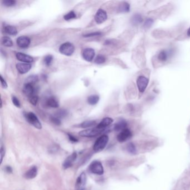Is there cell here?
<instances>
[{
  "label": "cell",
  "mask_w": 190,
  "mask_h": 190,
  "mask_svg": "<svg viewBox=\"0 0 190 190\" xmlns=\"http://www.w3.org/2000/svg\"><path fill=\"white\" fill-rule=\"evenodd\" d=\"M109 137L107 135H102L97 139L94 144L93 150L95 152L103 151L108 144Z\"/></svg>",
  "instance_id": "6da1fadb"
},
{
  "label": "cell",
  "mask_w": 190,
  "mask_h": 190,
  "mask_svg": "<svg viewBox=\"0 0 190 190\" xmlns=\"http://www.w3.org/2000/svg\"><path fill=\"white\" fill-rule=\"evenodd\" d=\"M24 115L27 121L29 122L30 124H31L37 129H40L42 128V124L41 122H40L39 119L34 113L32 112L26 113Z\"/></svg>",
  "instance_id": "7a4b0ae2"
},
{
  "label": "cell",
  "mask_w": 190,
  "mask_h": 190,
  "mask_svg": "<svg viewBox=\"0 0 190 190\" xmlns=\"http://www.w3.org/2000/svg\"><path fill=\"white\" fill-rule=\"evenodd\" d=\"M104 130L105 129H99L96 127L94 128H90V129H87L82 130L79 132V134L82 137L92 138V137H94L98 136L103 132H104Z\"/></svg>",
  "instance_id": "3957f363"
},
{
  "label": "cell",
  "mask_w": 190,
  "mask_h": 190,
  "mask_svg": "<svg viewBox=\"0 0 190 190\" xmlns=\"http://www.w3.org/2000/svg\"><path fill=\"white\" fill-rule=\"evenodd\" d=\"M89 169L90 172L95 175H102L104 173L103 166L101 162L98 161L92 162L90 165Z\"/></svg>",
  "instance_id": "277c9868"
},
{
  "label": "cell",
  "mask_w": 190,
  "mask_h": 190,
  "mask_svg": "<svg viewBox=\"0 0 190 190\" xmlns=\"http://www.w3.org/2000/svg\"><path fill=\"white\" fill-rule=\"evenodd\" d=\"M75 51V47L70 43H63L59 47V51L61 54L66 56H71Z\"/></svg>",
  "instance_id": "5b68a950"
},
{
  "label": "cell",
  "mask_w": 190,
  "mask_h": 190,
  "mask_svg": "<svg viewBox=\"0 0 190 190\" xmlns=\"http://www.w3.org/2000/svg\"><path fill=\"white\" fill-rule=\"evenodd\" d=\"M149 80L144 76H140L137 79V85L140 93H143L146 89Z\"/></svg>",
  "instance_id": "8992f818"
},
{
  "label": "cell",
  "mask_w": 190,
  "mask_h": 190,
  "mask_svg": "<svg viewBox=\"0 0 190 190\" xmlns=\"http://www.w3.org/2000/svg\"><path fill=\"white\" fill-rule=\"evenodd\" d=\"M107 18H108V16H107L106 11H104V10L101 8L99 9L97 11V13L94 16L95 21L98 24H101L104 21H105Z\"/></svg>",
  "instance_id": "52a82bcc"
},
{
  "label": "cell",
  "mask_w": 190,
  "mask_h": 190,
  "mask_svg": "<svg viewBox=\"0 0 190 190\" xmlns=\"http://www.w3.org/2000/svg\"><path fill=\"white\" fill-rule=\"evenodd\" d=\"M95 50L92 48L85 49L82 52V57L86 61L91 62L95 56Z\"/></svg>",
  "instance_id": "ba28073f"
},
{
  "label": "cell",
  "mask_w": 190,
  "mask_h": 190,
  "mask_svg": "<svg viewBox=\"0 0 190 190\" xmlns=\"http://www.w3.org/2000/svg\"><path fill=\"white\" fill-rule=\"evenodd\" d=\"M132 137V133L129 129H126L123 130L117 136V140L119 142H124L127 140L129 139Z\"/></svg>",
  "instance_id": "9c48e42d"
},
{
  "label": "cell",
  "mask_w": 190,
  "mask_h": 190,
  "mask_svg": "<svg viewBox=\"0 0 190 190\" xmlns=\"http://www.w3.org/2000/svg\"><path fill=\"white\" fill-rule=\"evenodd\" d=\"M16 43H17L18 45L20 47L27 48V47H29L30 44L31 40L27 36H20L17 39Z\"/></svg>",
  "instance_id": "30bf717a"
},
{
  "label": "cell",
  "mask_w": 190,
  "mask_h": 190,
  "mask_svg": "<svg viewBox=\"0 0 190 190\" xmlns=\"http://www.w3.org/2000/svg\"><path fill=\"white\" fill-rule=\"evenodd\" d=\"M76 158H77V153L76 152H74L70 156H69L63 163V166L64 169H67L70 168L74 163Z\"/></svg>",
  "instance_id": "8fae6325"
},
{
  "label": "cell",
  "mask_w": 190,
  "mask_h": 190,
  "mask_svg": "<svg viewBox=\"0 0 190 190\" xmlns=\"http://www.w3.org/2000/svg\"><path fill=\"white\" fill-rule=\"evenodd\" d=\"M31 68V64L29 63H18L16 64V69L18 71L22 74H24L29 72Z\"/></svg>",
  "instance_id": "7c38bea8"
},
{
  "label": "cell",
  "mask_w": 190,
  "mask_h": 190,
  "mask_svg": "<svg viewBox=\"0 0 190 190\" xmlns=\"http://www.w3.org/2000/svg\"><path fill=\"white\" fill-rule=\"evenodd\" d=\"M86 175L85 172H82L79 177L77 179L76 186L78 190H81L85 186L86 183Z\"/></svg>",
  "instance_id": "4fadbf2b"
},
{
  "label": "cell",
  "mask_w": 190,
  "mask_h": 190,
  "mask_svg": "<svg viewBox=\"0 0 190 190\" xmlns=\"http://www.w3.org/2000/svg\"><path fill=\"white\" fill-rule=\"evenodd\" d=\"M16 57L19 61L30 64L34 61V59L31 56L22 53H18L16 54Z\"/></svg>",
  "instance_id": "5bb4252c"
},
{
  "label": "cell",
  "mask_w": 190,
  "mask_h": 190,
  "mask_svg": "<svg viewBox=\"0 0 190 190\" xmlns=\"http://www.w3.org/2000/svg\"><path fill=\"white\" fill-rule=\"evenodd\" d=\"M22 90L24 93L29 98L35 94V89L34 88V86L33 85L30 84H25Z\"/></svg>",
  "instance_id": "9a60e30c"
},
{
  "label": "cell",
  "mask_w": 190,
  "mask_h": 190,
  "mask_svg": "<svg viewBox=\"0 0 190 190\" xmlns=\"http://www.w3.org/2000/svg\"><path fill=\"white\" fill-rule=\"evenodd\" d=\"M37 168L36 166H33L29 169L24 175V177L26 179H33L36 177L37 175Z\"/></svg>",
  "instance_id": "2e32d148"
},
{
  "label": "cell",
  "mask_w": 190,
  "mask_h": 190,
  "mask_svg": "<svg viewBox=\"0 0 190 190\" xmlns=\"http://www.w3.org/2000/svg\"><path fill=\"white\" fill-rule=\"evenodd\" d=\"M113 122V119L109 118V117H106L103 119L99 124L97 126V128L99 129H105L108 126H110L111 123Z\"/></svg>",
  "instance_id": "e0dca14e"
},
{
  "label": "cell",
  "mask_w": 190,
  "mask_h": 190,
  "mask_svg": "<svg viewBox=\"0 0 190 190\" xmlns=\"http://www.w3.org/2000/svg\"><path fill=\"white\" fill-rule=\"evenodd\" d=\"M127 126V123L126 121L124 119H121L115 124L113 128L115 131L121 132L123 130L126 129Z\"/></svg>",
  "instance_id": "ac0fdd59"
},
{
  "label": "cell",
  "mask_w": 190,
  "mask_h": 190,
  "mask_svg": "<svg viewBox=\"0 0 190 190\" xmlns=\"http://www.w3.org/2000/svg\"><path fill=\"white\" fill-rule=\"evenodd\" d=\"M47 105L51 108H56L59 107V104L57 99L54 97H49L47 101Z\"/></svg>",
  "instance_id": "d6986e66"
},
{
  "label": "cell",
  "mask_w": 190,
  "mask_h": 190,
  "mask_svg": "<svg viewBox=\"0 0 190 190\" xmlns=\"http://www.w3.org/2000/svg\"><path fill=\"white\" fill-rule=\"evenodd\" d=\"M5 31L8 35L15 36L18 34L17 29L14 26L7 25L5 27Z\"/></svg>",
  "instance_id": "ffe728a7"
},
{
  "label": "cell",
  "mask_w": 190,
  "mask_h": 190,
  "mask_svg": "<svg viewBox=\"0 0 190 190\" xmlns=\"http://www.w3.org/2000/svg\"><path fill=\"white\" fill-rule=\"evenodd\" d=\"M142 22L143 18L140 14H135L133 15V17L131 18V22L133 25H138Z\"/></svg>",
  "instance_id": "44dd1931"
},
{
  "label": "cell",
  "mask_w": 190,
  "mask_h": 190,
  "mask_svg": "<svg viewBox=\"0 0 190 190\" xmlns=\"http://www.w3.org/2000/svg\"><path fill=\"white\" fill-rule=\"evenodd\" d=\"M169 56V51L166 50H162L158 54V59L159 61L164 62L167 61Z\"/></svg>",
  "instance_id": "7402d4cb"
},
{
  "label": "cell",
  "mask_w": 190,
  "mask_h": 190,
  "mask_svg": "<svg viewBox=\"0 0 190 190\" xmlns=\"http://www.w3.org/2000/svg\"><path fill=\"white\" fill-rule=\"evenodd\" d=\"M1 43L6 47H11L13 45V43L10 37L8 36H4L1 39Z\"/></svg>",
  "instance_id": "603a6c76"
},
{
  "label": "cell",
  "mask_w": 190,
  "mask_h": 190,
  "mask_svg": "<svg viewBox=\"0 0 190 190\" xmlns=\"http://www.w3.org/2000/svg\"><path fill=\"white\" fill-rule=\"evenodd\" d=\"M99 101V97L97 95H92L88 98V103L92 105L97 104Z\"/></svg>",
  "instance_id": "cb8c5ba5"
},
{
  "label": "cell",
  "mask_w": 190,
  "mask_h": 190,
  "mask_svg": "<svg viewBox=\"0 0 190 190\" xmlns=\"http://www.w3.org/2000/svg\"><path fill=\"white\" fill-rule=\"evenodd\" d=\"M38 80H39V78L37 76L32 75V76H29V77L27 78V79H26L25 84H30L34 85Z\"/></svg>",
  "instance_id": "d4e9b609"
},
{
  "label": "cell",
  "mask_w": 190,
  "mask_h": 190,
  "mask_svg": "<svg viewBox=\"0 0 190 190\" xmlns=\"http://www.w3.org/2000/svg\"><path fill=\"white\" fill-rule=\"evenodd\" d=\"M96 124V122L95 121H86L85 122H82V123L80 125V127L82 128H86L93 127Z\"/></svg>",
  "instance_id": "484cf974"
},
{
  "label": "cell",
  "mask_w": 190,
  "mask_h": 190,
  "mask_svg": "<svg viewBox=\"0 0 190 190\" xmlns=\"http://www.w3.org/2000/svg\"><path fill=\"white\" fill-rule=\"evenodd\" d=\"M119 9L121 12H128L130 11V5L128 3L124 2L121 4Z\"/></svg>",
  "instance_id": "4316f807"
},
{
  "label": "cell",
  "mask_w": 190,
  "mask_h": 190,
  "mask_svg": "<svg viewBox=\"0 0 190 190\" xmlns=\"http://www.w3.org/2000/svg\"><path fill=\"white\" fill-rule=\"evenodd\" d=\"M68 112L64 109H60L55 114V117H57L58 118H63L65 117H66L68 115Z\"/></svg>",
  "instance_id": "83f0119b"
},
{
  "label": "cell",
  "mask_w": 190,
  "mask_h": 190,
  "mask_svg": "<svg viewBox=\"0 0 190 190\" xmlns=\"http://www.w3.org/2000/svg\"><path fill=\"white\" fill-rule=\"evenodd\" d=\"M76 18V13L72 11L69 12L67 14H65L64 16V18L65 20H66V21H69L70 20L75 19Z\"/></svg>",
  "instance_id": "f1b7e54d"
},
{
  "label": "cell",
  "mask_w": 190,
  "mask_h": 190,
  "mask_svg": "<svg viewBox=\"0 0 190 190\" xmlns=\"http://www.w3.org/2000/svg\"><path fill=\"white\" fill-rule=\"evenodd\" d=\"M127 151L131 154H135L136 153V148L135 146L132 143H129L127 147Z\"/></svg>",
  "instance_id": "f546056e"
},
{
  "label": "cell",
  "mask_w": 190,
  "mask_h": 190,
  "mask_svg": "<svg viewBox=\"0 0 190 190\" xmlns=\"http://www.w3.org/2000/svg\"><path fill=\"white\" fill-rule=\"evenodd\" d=\"M105 61V57L102 55H99L95 58L94 63L97 64H101L104 63Z\"/></svg>",
  "instance_id": "4dcf8cb0"
},
{
  "label": "cell",
  "mask_w": 190,
  "mask_h": 190,
  "mask_svg": "<svg viewBox=\"0 0 190 190\" xmlns=\"http://www.w3.org/2000/svg\"><path fill=\"white\" fill-rule=\"evenodd\" d=\"M53 60V56L51 55H48L44 57V63L47 66H49L51 64Z\"/></svg>",
  "instance_id": "1f68e13d"
},
{
  "label": "cell",
  "mask_w": 190,
  "mask_h": 190,
  "mask_svg": "<svg viewBox=\"0 0 190 190\" xmlns=\"http://www.w3.org/2000/svg\"><path fill=\"white\" fill-rule=\"evenodd\" d=\"M16 4V1L14 0H5L2 1V4L6 7H12L14 6Z\"/></svg>",
  "instance_id": "d6a6232c"
},
{
  "label": "cell",
  "mask_w": 190,
  "mask_h": 190,
  "mask_svg": "<svg viewBox=\"0 0 190 190\" xmlns=\"http://www.w3.org/2000/svg\"><path fill=\"white\" fill-rule=\"evenodd\" d=\"M29 101L31 104H32L33 105H36V104L37 103V101H38L39 98L36 94H34L31 97H29Z\"/></svg>",
  "instance_id": "836d02e7"
},
{
  "label": "cell",
  "mask_w": 190,
  "mask_h": 190,
  "mask_svg": "<svg viewBox=\"0 0 190 190\" xmlns=\"http://www.w3.org/2000/svg\"><path fill=\"white\" fill-rule=\"evenodd\" d=\"M51 121L56 126H60L61 124V121L59 118L56 117L55 116H52L50 118Z\"/></svg>",
  "instance_id": "e575fe53"
},
{
  "label": "cell",
  "mask_w": 190,
  "mask_h": 190,
  "mask_svg": "<svg viewBox=\"0 0 190 190\" xmlns=\"http://www.w3.org/2000/svg\"><path fill=\"white\" fill-rule=\"evenodd\" d=\"M153 24V20L152 18H148L144 22V26L145 28H150Z\"/></svg>",
  "instance_id": "d590c367"
},
{
  "label": "cell",
  "mask_w": 190,
  "mask_h": 190,
  "mask_svg": "<svg viewBox=\"0 0 190 190\" xmlns=\"http://www.w3.org/2000/svg\"><path fill=\"white\" fill-rule=\"evenodd\" d=\"M12 103L13 104H14V105L18 107V108H20V101H18V99L15 97V96H12Z\"/></svg>",
  "instance_id": "8d00e7d4"
},
{
  "label": "cell",
  "mask_w": 190,
  "mask_h": 190,
  "mask_svg": "<svg viewBox=\"0 0 190 190\" xmlns=\"http://www.w3.org/2000/svg\"><path fill=\"white\" fill-rule=\"evenodd\" d=\"M101 33L99 32H94L85 35H84V37H94V36H101Z\"/></svg>",
  "instance_id": "74e56055"
},
{
  "label": "cell",
  "mask_w": 190,
  "mask_h": 190,
  "mask_svg": "<svg viewBox=\"0 0 190 190\" xmlns=\"http://www.w3.org/2000/svg\"><path fill=\"white\" fill-rule=\"evenodd\" d=\"M0 78H1V86L4 88V89H6L7 88V82H6V81L3 79L2 76H0Z\"/></svg>",
  "instance_id": "f35d334b"
},
{
  "label": "cell",
  "mask_w": 190,
  "mask_h": 190,
  "mask_svg": "<svg viewBox=\"0 0 190 190\" xmlns=\"http://www.w3.org/2000/svg\"><path fill=\"white\" fill-rule=\"evenodd\" d=\"M68 135L69 140H70L71 142H77L78 141V140L75 137L73 136L72 134H68Z\"/></svg>",
  "instance_id": "ab89813d"
},
{
  "label": "cell",
  "mask_w": 190,
  "mask_h": 190,
  "mask_svg": "<svg viewBox=\"0 0 190 190\" xmlns=\"http://www.w3.org/2000/svg\"><path fill=\"white\" fill-rule=\"evenodd\" d=\"M5 154V148L3 146H1V162L2 163V159L4 158V156Z\"/></svg>",
  "instance_id": "60d3db41"
},
{
  "label": "cell",
  "mask_w": 190,
  "mask_h": 190,
  "mask_svg": "<svg viewBox=\"0 0 190 190\" xmlns=\"http://www.w3.org/2000/svg\"><path fill=\"white\" fill-rule=\"evenodd\" d=\"M6 171L8 173H11L12 172V169L10 166H6Z\"/></svg>",
  "instance_id": "b9f144b4"
},
{
  "label": "cell",
  "mask_w": 190,
  "mask_h": 190,
  "mask_svg": "<svg viewBox=\"0 0 190 190\" xmlns=\"http://www.w3.org/2000/svg\"><path fill=\"white\" fill-rule=\"evenodd\" d=\"M187 35L188 36H190V27L189 29H188V30H187Z\"/></svg>",
  "instance_id": "7bdbcfd3"
}]
</instances>
